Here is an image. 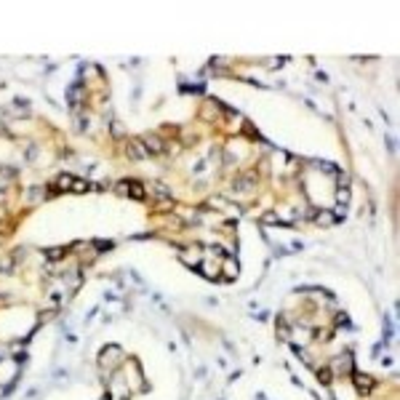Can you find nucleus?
I'll return each instance as SVG.
<instances>
[{
  "label": "nucleus",
  "instance_id": "1",
  "mask_svg": "<svg viewBox=\"0 0 400 400\" xmlns=\"http://www.w3.org/2000/svg\"><path fill=\"white\" fill-rule=\"evenodd\" d=\"M120 360H123V350L120 347H107L104 352H101V366H107V363L109 366H118Z\"/></svg>",
  "mask_w": 400,
  "mask_h": 400
}]
</instances>
